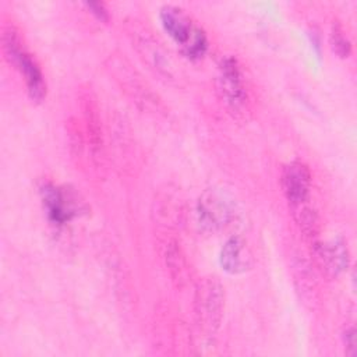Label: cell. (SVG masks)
I'll return each mask as SVG.
<instances>
[{
  "instance_id": "3",
  "label": "cell",
  "mask_w": 357,
  "mask_h": 357,
  "mask_svg": "<svg viewBox=\"0 0 357 357\" xmlns=\"http://www.w3.org/2000/svg\"><path fill=\"white\" fill-rule=\"evenodd\" d=\"M225 287L213 276L198 280L194 291V321L206 336H212L220 328L225 314Z\"/></svg>"
},
{
  "instance_id": "9",
  "label": "cell",
  "mask_w": 357,
  "mask_h": 357,
  "mask_svg": "<svg viewBox=\"0 0 357 357\" xmlns=\"http://www.w3.org/2000/svg\"><path fill=\"white\" fill-rule=\"evenodd\" d=\"M219 261L222 268L231 275L244 273L251 269L254 264L252 251L244 238L233 236L226 240L220 250Z\"/></svg>"
},
{
  "instance_id": "10",
  "label": "cell",
  "mask_w": 357,
  "mask_h": 357,
  "mask_svg": "<svg viewBox=\"0 0 357 357\" xmlns=\"http://www.w3.org/2000/svg\"><path fill=\"white\" fill-rule=\"evenodd\" d=\"M116 68L117 79L121 81V85L124 91L144 109H158V99L153 95V92L141 81V77L135 74V71L130 70V66H126L124 63L113 64Z\"/></svg>"
},
{
  "instance_id": "14",
  "label": "cell",
  "mask_w": 357,
  "mask_h": 357,
  "mask_svg": "<svg viewBox=\"0 0 357 357\" xmlns=\"http://www.w3.org/2000/svg\"><path fill=\"white\" fill-rule=\"evenodd\" d=\"M329 43L332 50L340 59H347L351 54V42L344 33V29L339 22L332 24L331 33H329Z\"/></svg>"
},
{
  "instance_id": "8",
  "label": "cell",
  "mask_w": 357,
  "mask_h": 357,
  "mask_svg": "<svg viewBox=\"0 0 357 357\" xmlns=\"http://www.w3.org/2000/svg\"><path fill=\"white\" fill-rule=\"evenodd\" d=\"M312 257L322 272L329 276L342 275L347 271L350 264L347 243L340 237L315 243L312 247Z\"/></svg>"
},
{
  "instance_id": "5",
  "label": "cell",
  "mask_w": 357,
  "mask_h": 357,
  "mask_svg": "<svg viewBox=\"0 0 357 357\" xmlns=\"http://www.w3.org/2000/svg\"><path fill=\"white\" fill-rule=\"evenodd\" d=\"M218 93L226 107L236 116L248 110L250 93L244 71L234 56H225L218 64Z\"/></svg>"
},
{
  "instance_id": "6",
  "label": "cell",
  "mask_w": 357,
  "mask_h": 357,
  "mask_svg": "<svg viewBox=\"0 0 357 357\" xmlns=\"http://www.w3.org/2000/svg\"><path fill=\"white\" fill-rule=\"evenodd\" d=\"M42 205L50 225L63 227L86 211L85 202L70 187L43 183L39 188Z\"/></svg>"
},
{
  "instance_id": "16",
  "label": "cell",
  "mask_w": 357,
  "mask_h": 357,
  "mask_svg": "<svg viewBox=\"0 0 357 357\" xmlns=\"http://www.w3.org/2000/svg\"><path fill=\"white\" fill-rule=\"evenodd\" d=\"M343 342H344L346 353L349 356H353L354 350H356V331H354L353 325L344 329V332H343Z\"/></svg>"
},
{
  "instance_id": "11",
  "label": "cell",
  "mask_w": 357,
  "mask_h": 357,
  "mask_svg": "<svg viewBox=\"0 0 357 357\" xmlns=\"http://www.w3.org/2000/svg\"><path fill=\"white\" fill-rule=\"evenodd\" d=\"M134 42L139 52V54L159 73L166 77H172V67L169 63V57L162 50L159 43L149 35V32L139 29L134 31Z\"/></svg>"
},
{
  "instance_id": "7",
  "label": "cell",
  "mask_w": 357,
  "mask_h": 357,
  "mask_svg": "<svg viewBox=\"0 0 357 357\" xmlns=\"http://www.w3.org/2000/svg\"><path fill=\"white\" fill-rule=\"evenodd\" d=\"M280 185L290 208L310 201L311 172L301 160H291L284 165L280 174Z\"/></svg>"
},
{
  "instance_id": "15",
  "label": "cell",
  "mask_w": 357,
  "mask_h": 357,
  "mask_svg": "<svg viewBox=\"0 0 357 357\" xmlns=\"http://www.w3.org/2000/svg\"><path fill=\"white\" fill-rule=\"evenodd\" d=\"M84 6L89 10L91 14H93L99 21H109V11L106 8V6L100 1H86L84 3Z\"/></svg>"
},
{
  "instance_id": "1",
  "label": "cell",
  "mask_w": 357,
  "mask_h": 357,
  "mask_svg": "<svg viewBox=\"0 0 357 357\" xmlns=\"http://www.w3.org/2000/svg\"><path fill=\"white\" fill-rule=\"evenodd\" d=\"M160 24L167 36L177 45L180 53L191 60H201L208 50L205 31L178 6L166 4L159 13Z\"/></svg>"
},
{
  "instance_id": "12",
  "label": "cell",
  "mask_w": 357,
  "mask_h": 357,
  "mask_svg": "<svg viewBox=\"0 0 357 357\" xmlns=\"http://www.w3.org/2000/svg\"><path fill=\"white\" fill-rule=\"evenodd\" d=\"M165 259H166V266L169 268L172 279L178 283H183L185 280V273H187V261L177 241L172 240L166 244Z\"/></svg>"
},
{
  "instance_id": "2",
  "label": "cell",
  "mask_w": 357,
  "mask_h": 357,
  "mask_svg": "<svg viewBox=\"0 0 357 357\" xmlns=\"http://www.w3.org/2000/svg\"><path fill=\"white\" fill-rule=\"evenodd\" d=\"M1 43L6 59L24 78L26 92L33 102H42L46 96V81L39 63L25 47L20 32L13 25H6L1 33Z\"/></svg>"
},
{
  "instance_id": "13",
  "label": "cell",
  "mask_w": 357,
  "mask_h": 357,
  "mask_svg": "<svg viewBox=\"0 0 357 357\" xmlns=\"http://www.w3.org/2000/svg\"><path fill=\"white\" fill-rule=\"evenodd\" d=\"M291 209H293L294 220L298 225L300 230L307 237H315L319 231V218L317 211L308 202Z\"/></svg>"
},
{
  "instance_id": "4",
  "label": "cell",
  "mask_w": 357,
  "mask_h": 357,
  "mask_svg": "<svg viewBox=\"0 0 357 357\" xmlns=\"http://www.w3.org/2000/svg\"><path fill=\"white\" fill-rule=\"evenodd\" d=\"M237 215L234 199L220 188L205 190L195 205V216L199 229L205 233H219L227 229Z\"/></svg>"
}]
</instances>
